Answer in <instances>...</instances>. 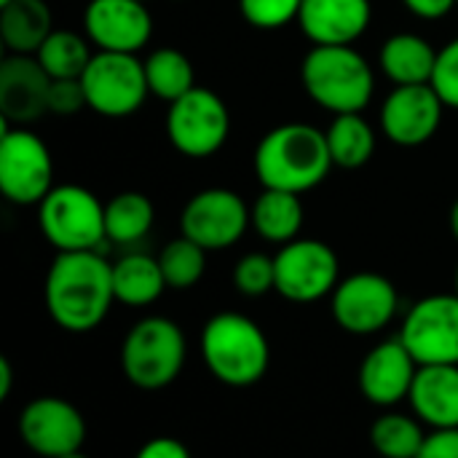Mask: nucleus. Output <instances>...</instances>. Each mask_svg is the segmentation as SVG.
<instances>
[{
	"label": "nucleus",
	"instance_id": "obj_1",
	"mask_svg": "<svg viewBox=\"0 0 458 458\" xmlns=\"http://www.w3.org/2000/svg\"><path fill=\"white\" fill-rule=\"evenodd\" d=\"M43 301L56 327L67 333H91L105 322L115 303L113 263H107L99 250L56 252L46 274Z\"/></svg>",
	"mask_w": 458,
	"mask_h": 458
},
{
	"label": "nucleus",
	"instance_id": "obj_2",
	"mask_svg": "<svg viewBox=\"0 0 458 458\" xmlns=\"http://www.w3.org/2000/svg\"><path fill=\"white\" fill-rule=\"evenodd\" d=\"M255 177L263 188L303 196L327 180L333 164L327 137L311 123L274 126L255 148Z\"/></svg>",
	"mask_w": 458,
	"mask_h": 458
},
{
	"label": "nucleus",
	"instance_id": "obj_3",
	"mask_svg": "<svg viewBox=\"0 0 458 458\" xmlns=\"http://www.w3.org/2000/svg\"><path fill=\"white\" fill-rule=\"evenodd\" d=\"M199 349L212 378L233 389L255 386L271 365V344L263 327L236 311L209 317Z\"/></svg>",
	"mask_w": 458,
	"mask_h": 458
},
{
	"label": "nucleus",
	"instance_id": "obj_4",
	"mask_svg": "<svg viewBox=\"0 0 458 458\" xmlns=\"http://www.w3.org/2000/svg\"><path fill=\"white\" fill-rule=\"evenodd\" d=\"M301 81L306 94L333 115L362 113L376 91L373 67L354 46H311Z\"/></svg>",
	"mask_w": 458,
	"mask_h": 458
},
{
	"label": "nucleus",
	"instance_id": "obj_5",
	"mask_svg": "<svg viewBox=\"0 0 458 458\" xmlns=\"http://www.w3.org/2000/svg\"><path fill=\"white\" fill-rule=\"evenodd\" d=\"M185 333L166 317L140 319L121 344V370L142 392H158L174 384L185 368Z\"/></svg>",
	"mask_w": 458,
	"mask_h": 458
},
{
	"label": "nucleus",
	"instance_id": "obj_6",
	"mask_svg": "<svg viewBox=\"0 0 458 458\" xmlns=\"http://www.w3.org/2000/svg\"><path fill=\"white\" fill-rule=\"evenodd\" d=\"M38 225L56 252H91L107 242L105 204L83 185H54L38 204Z\"/></svg>",
	"mask_w": 458,
	"mask_h": 458
},
{
	"label": "nucleus",
	"instance_id": "obj_7",
	"mask_svg": "<svg viewBox=\"0 0 458 458\" xmlns=\"http://www.w3.org/2000/svg\"><path fill=\"white\" fill-rule=\"evenodd\" d=\"M81 83L89 110L105 118L134 115L150 94L145 62L137 59V54L121 51H97L81 75Z\"/></svg>",
	"mask_w": 458,
	"mask_h": 458
},
{
	"label": "nucleus",
	"instance_id": "obj_8",
	"mask_svg": "<svg viewBox=\"0 0 458 458\" xmlns=\"http://www.w3.org/2000/svg\"><path fill=\"white\" fill-rule=\"evenodd\" d=\"M231 134V113L223 97L204 86H193L166 110V137L185 158L215 156Z\"/></svg>",
	"mask_w": 458,
	"mask_h": 458
},
{
	"label": "nucleus",
	"instance_id": "obj_9",
	"mask_svg": "<svg viewBox=\"0 0 458 458\" xmlns=\"http://www.w3.org/2000/svg\"><path fill=\"white\" fill-rule=\"evenodd\" d=\"M54 188V158L48 145L24 126H3L0 191L11 204L38 207Z\"/></svg>",
	"mask_w": 458,
	"mask_h": 458
},
{
	"label": "nucleus",
	"instance_id": "obj_10",
	"mask_svg": "<svg viewBox=\"0 0 458 458\" xmlns=\"http://www.w3.org/2000/svg\"><path fill=\"white\" fill-rule=\"evenodd\" d=\"M276 293L290 303H317L330 298L341 282V263L330 244L319 239H295L274 255Z\"/></svg>",
	"mask_w": 458,
	"mask_h": 458
},
{
	"label": "nucleus",
	"instance_id": "obj_11",
	"mask_svg": "<svg viewBox=\"0 0 458 458\" xmlns=\"http://www.w3.org/2000/svg\"><path fill=\"white\" fill-rule=\"evenodd\" d=\"M400 311V293L384 274L357 271L338 282L330 295L335 325L352 335H376L392 325Z\"/></svg>",
	"mask_w": 458,
	"mask_h": 458
},
{
	"label": "nucleus",
	"instance_id": "obj_12",
	"mask_svg": "<svg viewBox=\"0 0 458 458\" xmlns=\"http://www.w3.org/2000/svg\"><path fill=\"white\" fill-rule=\"evenodd\" d=\"M400 341L419 365H458L456 293H437L416 301L403 319Z\"/></svg>",
	"mask_w": 458,
	"mask_h": 458
},
{
	"label": "nucleus",
	"instance_id": "obj_13",
	"mask_svg": "<svg viewBox=\"0 0 458 458\" xmlns=\"http://www.w3.org/2000/svg\"><path fill=\"white\" fill-rule=\"evenodd\" d=\"M250 225V207L231 188L199 191L180 215V236L196 242L207 252L233 247Z\"/></svg>",
	"mask_w": 458,
	"mask_h": 458
},
{
	"label": "nucleus",
	"instance_id": "obj_14",
	"mask_svg": "<svg viewBox=\"0 0 458 458\" xmlns=\"http://www.w3.org/2000/svg\"><path fill=\"white\" fill-rule=\"evenodd\" d=\"M19 437L40 458L70 456L86 443V419L64 397H35L19 416Z\"/></svg>",
	"mask_w": 458,
	"mask_h": 458
},
{
	"label": "nucleus",
	"instance_id": "obj_15",
	"mask_svg": "<svg viewBox=\"0 0 458 458\" xmlns=\"http://www.w3.org/2000/svg\"><path fill=\"white\" fill-rule=\"evenodd\" d=\"M445 102L432 83L394 86L381 105V131L400 148H419L429 142L443 123Z\"/></svg>",
	"mask_w": 458,
	"mask_h": 458
},
{
	"label": "nucleus",
	"instance_id": "obj_16",
	"mask_svg": "<svg viewBox=\"0 0 458 458\" xmlns=\"http://www.w3.org/2000/svg\"><path fill=\"white\" fill-rule=\"evenodd\" d=\"M83 30L97 51L137 54L153 35V16L140 0H89Z\"/></svg>",
	"mask_w": 458,
	"mask_h": 458
},
{
	"label": "nucleus",
	"instance_id": "obj_17",
	"mask_svg": "<svg viewBox=\"0 0 458 458\" xmlns=\"http://www.w3.org/2000/svg\"><path fill=\"white\" fill-rule=\"evenodd\" d=\"M419 368L421 365L397 335V338L381 341L365 354L360 373H357V384H360L362 397L370 405L389 411L400 405L403 400H408Z\"/></svg>",
	"mask_w": 458,
	"mask_h": 458
},
{
	"label": "nucleus",
	"instance_id": "obj_18",
	"mask_svg": "<svg viewBox=\"0 0 458 458\" xmlns=\"http://www.w3.org/2000/svg\"><path fill=\"white\" fill-rule=\"evenodd\" d=\"M51 78L30 54H5L0 64L3 126H27L48 113Z\"/></svg>",
	"mask_w": 458,
	"mask_h": 458
},
{
	"label": "nucleus",
	"instance_id": "obj_19",
	"mask_svg": "<svg viewBox=\"0 0 458 458\" xmlns=\"http://www.w3.org/2000/svg\"><path fill=\"white\" fill-rule=\"evenodd\" d=\"M370 19V0H303L298 24L314 46H354Z\"/></svg>",
	"mask_w": 458,
	"mask_h": 458
},
{
	"label": "nucleus",
	"instance_id": "obj_20",
	"mask_svg": "<svg viewBox=\"0 0 458 458\" xmlns=\"http://www.w3.org/2000/svg\"><path fill=\"white\" fill-rule=\"evenodd\" d=\"M408 403L429 432L458 429V365H421Z\"/></svg>",
	"mask_w": 458,
	"mask_h": 458
},
{
	"label": "nucleus",
	"instance_id": "obj_21",
	"mask_svg": "<svg viewBox=\"0 0 458 458\" xmlns=\"http://www.w3.org/2000/svg\"><path fill=\"white\" fill-rule=\"evenodd\" d=\"M51 32H54V16L46 0L0 3V40L5 54L35 56Z\"/></svg>",
	"mask_w": 458,
	"mask_h": 458
},
{
	"label": "nucleus",
	"instance_id": "obj_22",
	"mask_svg": "<svg viewBox=\"0 0 458 458\" xmlns=\"http://www.w3.org/2000/svg\"><path fill=\"white\" fill-rule=\"evenodd\" d=\"M378 64L394 86L429 83L437 64V48H432V43L416 32H397L384 40Z\"/></svg>",
	"mask_w": 458,
	"mask_h": 458
},
{
	"label": "nucleus",
	"instance_id": "obj_23",
	"mask_svg": "<svg viewBox=\"0 0 458 458\" xmlns=\"http://www.w3.org/2000/svg\"><path fill=\"white\" fill-rule=\"evenodd\" d=\"M303 201L298 193L263 188V193L250 207V223L260 239L271 244H290L303 228Z\"/></svg>",
	"mask_w": 458,
	"mask_h": 458
},
{
	"label": "nucleus",
	"instance_id": "obj_24",
	"mask_svg": "<svg viewBox=\"0 0 458 458\" xmlns=\"http://www.w3.org/2000/svg\"><path fill=\"white\" fill-rule=\"evenodd\" d=\"M166 290V279L161 271L158 258L145 252H129L113 263V293L115 303L145 309L153 306Z\"/></svg>",
	"mask_w": 458,
	"mask_h": 458
},
{
	"label": "nucleus",
	"instance_id": "obj_25",
	"mask_svg": "<svg viewBox=\"0 0 458 458\" xmlns=\"http://www.w3.org/2000/svg\"><path fill=\"white\" fill-rule=\"evenodd\" d=\"M156 223V207L153 201L140 191H123L115 193L105 204V231L107 242L129 247L142 242Z\"/></svg>",
	"mask_w": 458,
	"mask_h": 458
},
{
	"label": "nucleus",
	"instance_id": "obj_26",
	"mask_svg": "<svg viewBox=\"0 0 458 458\" xmlns=\"http://www.w3.org/2000/svg\"><path fill=\"white\" fill-rule=\"evenodd\" d=\"M325 137L333 164L341 169H360L376 153V129L365 121L362 113L333 115L330 126L325 129Z\"/></svg>",
	"mask_w": 458,
	"mask_h": 458
},
{
	"label": "nucleus",
	"instance_id": "obj_27",
	"mask_svg": "<svg viewBox=\"0 0 458 458\" xmlns=\"http://www.w3.org/2000/svg\"><path fill=\"white\" fill-rule=\"evenodd\" d=\"M429 432L413 413L386 411L370 427V445L378 458H416Z\"/></svg>",
	"mask_w": 458,
	"mask_h": 458
},
{
	"label": "nucleus",
	"instance_id": "obj_28",
	"mask_svg": "<svg viewBox=\"0 0 458 458\" xmlns=\"http://www.w3.org/2000/svg\"><path fill=\"white\" fill-rule=\"evenodd\" d=\"M145 78H148L150 94L169 102V105L174 99L185 97L196 86L193 62L180 48H169V46L156 48L145 59Z\"/></svg>",
	"mask_w": 458,
	"mask_h": 458
},
{
	"label": "nucleus",
	"instance_id": "obj_29",
	"mask_svg": "<svg viewBox=\"0 0 458 458\" xmlns=\"http://www.w3.org/2000/svg\"><path fill=\"white\" fill-rule=\"evenodd\" d=\"M91 40L72 32V30H54L46 43L38 48L35 59L40 67L48 72L51 81H64V78H81L91 62Z\"/></svg>",
	"mask_w": 458,
	"mask_h": 458
},
{
	"label": "nucleus",
	"instance_id": "obj_30",
	"mask_svg": "<svg viewBox=\"0 0 458 458\" xmlns=\"http://www.w3.org/2000/svg\"><path fill=\"white\" fill-rule=\"evenodd\" d=\"M158 263H161L166 287H172V290H188V287L199 284L201 276H204V271H207V250L199 247L196 242L180 236V239H172L161 250Z\"/></svg>",
	"mask_w": 458,
	"mask_h": 458
},
{
	"label": "nucleus",
	"instance_id": "obj_31",
	"mask_svg": "<svg viewBox=\"0 0 458 458\" xmlns=\"http://www.w3.org/2000/svg\"><path fill=\"white\" fill-rule=\"evenodd\" d=\"M233 287L247 298H263L276 290V266L271 255L247 252L233 266Z\"/></svg>",
	"mask_w": 458,
	"mask_h": 458
},
{
	"label": "nucleus",
	"instance_id": "obj_32",
	"mask_svg": "<svg viewBox=\"0 0 458 458\" xmlns=\"http://www.w3.org/2000/svg\"><path fill=\"white\" fill-rule=\"evenodd\" d=\"M303 0H239L244 21L255 30H282L301 16Z\"/></svg>",
	"mask_w": 458,
	"mask_h": 458
},
{
	"label": "nucleus",
	"instance_id": "obj_33",
	"mask_svg": "<svg viewBox=\"0 0 458 458\" xmlns=\"http://www.w3.org/2000/svg\"><path fill=\"white\" fill-rule=\"evenodd\" d=\"M432 89L440 94L445 107L458 110V38L448 40L437 51V64L432 72Z\"/></svg>",
	"mask_w": 458,
	"mask_h": 458
},
{
	"label": "nucleus",
	"instance_id": "obj_34",
	"mask_svg": "<svg viewBox=\"0 0 458 458\" xmlns=\"http://www.w3.org/2000/svg\"><path fill=\"white\" fill-rule=\"evenodd\" d=\"M86 105V91L81 78H64V81H51L48 89V113L51 115H75Z\"/></svg>",
	"mask_w": 458,
	"mask_h": 458
},
{
	"label": "nucleus",
	"instance_id": "obj_35",
	"mask_svg": "<svg viewBox=\"0 0 458 458\" xmlns=\"http://www.w3.org/2000/svg\"><path fill=\"white\" fill-rule=\"evenodd\" d=\"M416 458H458V429H435V432H429L421 454Z\"/></svg>",
	"mask_w": 458,
	"mask_h": 458
},
{
	"label": "nucleus",
	"instance_id": "obj_36",
	"mask_svg": "<svg viewBox=\"0 0 458 458\" xmlns=\"http://www.w3.org/2000/svg\"><path fill=\"white\" fill-rule=\"evenodd\" d=\"M134 458H193L188 445L177 437H153L148 440Z\"/></svg>",
	"mask_w": 458,
	"mask_h": 458
},
{
	"label": "nucleus",
	"instance_id": "obj_37",
	"mask_svg": "<svg viewBox=\"0 0 458 458\" xmlns=\"http://www.w3.org/2000/svg\"><path fill=\"white\" fill-rule=\"evenodd\" d=\"M403 5H405L413 16L427 19V21H435V19L448 16V13L456 8V0H403Z\"/></svg>",
	"mask_w": 458,
	"mask_h": 458
},
{
	"label": "nucleus",
	"instance_id": "obj_38",
	"mask_svg": "<svg viewBox=\"0 0 458 458\" xmlns=\"http://www.w3.org/2000/svg\"><path fill=\"white\" fill-rule=\"evenodd\" d=\"M11 392H13V365L5 354H0V403L8 400Z\"/></svg>",
	"mask_w": 458,
	"mask_h": 458
},
{
	"label": "nucleus",
	"instance_id": "obj_39",
	"mask_svg": "<svg viewBox=\"0 0 458 458\" xmlns=\"http://www.w3.org/2000/svg\"><path fill=\"white\" fill-rule=\"evenodd\" d=\"M448 223H451V233L456 236V242H458V199H456V201H454V207H451Z\"/></svg>",
	"mask_w": 458,
	"mask_h": 458
},
{
	"label": "nucleus",
	"instance_id": "obj_40",
	"mask_svg": "<svg viewBox=\"0 0 458 458\" xmlns=\"http://www.w3.org/2000/svg\"><path fill=\"white\" fill-rule=\"evenodd\" d=\"M62 458H89L83 451H78V454H70V456H62Z\"/></svg>",
	"mask_w": 458,
	"mask_h": 458
},
{
	"label": "nucleus",
	"instance_id": "obj_41",
	"mask_svg": "<svg viewBox=\"0 0 458 458\" xmlns=\"http://www.w3.org/2000/svg\"><path fill=\"white\" fill-rule=\"evenodd\" d=\"M456 295H458V268H456Z\"/></svg>",
	"mask_w": 458,
	"mask_h": 458
},
{
	"label": "nucleus",
	"instance_id": "obj_42",
	"mask_svg": "<svg viewBox=\"0 0 458 458\" xmlns=\"http://www.w3.org/2000/svg\"><path fill=\"white\" fill-rule=\"evenodd\" d=\"M140 3H148V0H140Z\"/></svg>",
	"mask_w": 458,
	"mask_h": 458
},
{
	"label": "nucleus",
	"instance_id": "obj_43",
	"mask_svg": "<svg viewBox=\"0 0 458 458\" xmlns=\"http://www.w3.org/2000/svg\"><path fill=\"white\" fill-rule=\"evenodd\" d=\"M0 3H8V0H0Z\"/></svg>",
	"mask_w": 458,
	"mask_h": 458
},
{
	"label": "nucleus",
	"instance_id": "obj_44",
	"mask_svg": "<svg viewBox=\"0 0 458 458\" xmlns=\"http://www.w3.org/2000/svg\"><path fill=\"white\" fill-rule=\"evenodd\" d=\"M456 5H458V0H456Z\"/></svg>",
	"mask_w": 458,
	"mask_h": 458
}]
</instances>
